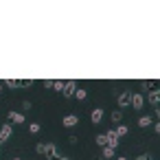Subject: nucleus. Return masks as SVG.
<instances>
[{
    "mask_svg": "<svg viewBox=\"0 0 160 160\" xmlns=\"http://www.w3.org/2000/svg\"><path fill=\"white\" fill-rule=\"evenodd\" d=\"M75 90H77V81H75V79H70V81H66V83H64V90H62V92H64V97H66V99H70V97L75 94Z\"/></svg>",
    "mask_w": 160,
    "mask_h": 160,
    "instance_id": "obj_1",
    "label": "nucleus"
},
{
    "mask_svg": "<svg viewBox=\"0 0 160 160\" xmlns=\"http://www.w3.org/2000/svg\"><path fill=\"white\" fill-rule=\"evenodd\" d=\"M134 110H142V105H145V97L140 94V92H134L132 94V103H129Z\"/></svg>",
    "mask_w": 160,
    "mask_h": 160,
    "instance_id": "obj_2",
    "label": "nucleus"
},
{
    "mask_svg": "<svg viewBox=\"0 0 160 160\" xmlns=\"http://www.w3.org/2000/svg\"><path fill=\"white\" fill-rule=\"evenodd\" d=\"M116 103H118V108H127V105L132 103V92H129V90L121 92V94H118V101H116Z\"/></svg>",
    "mask_w": 160,
    "mask_h": 160,
    "instance_id": "obj_3",
    "label": "nucleus"
},
{
    "mask_svg": "<svg viewBox=\"0 0 160 160\" xmlns=\"http://www.w3.org/2000/svg\"><path fill=\"white\" fill-rule=\"evenodd\" d=\"M105 138H108V147H112V149L118 147V136H116L114 129H108V132H105Z\"/></svg>",
    "mask_w": 160,
    "mask_h": 160,
    "instance_id": "obj_4",
    "label": "nucleus"
},
{
    "mask_svg": "<svg viewBox=\"0 0 160 160\" xmlns=\"http://www.w3.org/2000/svg\"><path fill=\"white\" fill-rule=\"evenodd\" d=\"M62 123H64V127H75V125L79 123V116H77V114H66V116L62 118Z\"/></svg>",
    "mask_w": 160,
    "mask_h": 160,
    "instance_id": "obj_5",
    "label": "nucleus"
},
{
    "mask_svg": "<svg viewBox=\"0 0 160 160\" xmlns=\"http://www.w3.org/2000/svg\"><path fill=\"white\" fill-rule=\"evenodd\" d=\"M0 136H2V138H5V140H9V138H11V136H13V127H11V125H9V123H5V125H2V127H0Z\"/></svg>",
    "mask_w": 160,
    "mask_h": 160,
    "instance_id": "obj_6",
    "label": "nucleus"
},
{
    "mask_svg": "<svg viewBox=\"0 0 160 160\" xmlns=\"http://www.w3.org/2000/svg\"><path fill=\"white\" fill-rule=\"evenodd\" d=\"M90 118H92V123L97 125V123H101L103 121V108H94L92 110V114H90Z\"/></svg>",
    "mask_w": 160,
    "mask_h": 160,
    "instance_id": "obj_7",
    "label": "nucleus"
},
{
    "mask_svg": "<svg viewBox=\"0 0 160 160\" xmlns=\"http://www.w3.org/2000/svg\"><path fill=\"white\" fill-rule=\"evenodd\" d=\"M7 118H11V123H16V125H22L24 123V114H20V112H9Z\"/></svg>",
    "mask_w": 160,
    "mask_h": 160,
    "instance_id": "obj_8",
    "label": "nucleus"
},
{
    "mask_svg": "<svg viewBox=\"0 0 160 160\" xmlns=\"http://www.w3.org/2000/svg\"><path fill=\"white\" fill-rule=\"evenodd\" d=\"M53 153H59V151H57V145H55V142H44V156L48 158V156H53Z\"/></svg>",
    "mask_w": 160,
    "mask_h": 160,
    "instance_id": "obj_9",
    "label": "nucleus"
},
{
    "mask_svg": "<svg viewBox=\"0 0 160 160\" xmlns=\"http://www.w3.org/2000/svg\"><path fill=\"white\" fill-rule=\"evenodd\" d=\"M158 101H160V92H158V88H151V92H149V103L158 108Z\"/></svg>",
    "mask_w": 160,
    "mask_h": 160,
    "instance_id": "obj_10",
    "label": "nucleus"
},
{
    "mask_svg": "<svg viewBox=\"0 0 160 160\" xmlns=\"http://www.w3.org/2000/svg\"><path fill=\"white\" fill-rule=\"evenodd\" d=\"M116 153H114V149L112 147H103V151H101V160H112Z\"/></svg>",
    "mask_w": 160,
    "mask_h": 160,
    "instance_id": "obj_11",
    "label": "nucleus"
},
{
    "mask_svg": "<svg viewBox=\"0 0 160 160\" xmlns=\"http://www.w3.org/2000/svg\"><path fill=\"white\" fill-rule=\"evenodd\" d=\"M151 121H153L151 116H140V118H138V127H149Z\"/></svg>",
    "mask_w": 160,
    "mask_h": 160,
    "instance_id": "obj_12",
    "label": "nucleus"
},
{
    "mask_svg": "<svg viewBox=\"0 0 160 160\" xmlns=\"http://www.w3.org/2000/svg\"><path fill=\"white\" fill-rule=\"evenodd\" d=\"M72 97H77V99H79V101H83V99H86V97H88V90H83V88H77V90H75V94H72Z\"/></svg>",
    "mask_w": 160,
    "mask_h": 160,
    "instance_id": "obj_13",
    "label": "nucleus"
},
{
    "mask_svg": "<svg viewBox=\"0 0 160 160\" xmlns=\"http://www.w3.org/2000/svg\"><path fill=\"white\" fill-rule=\"evenodd\" d=\"M94 140H97V145H99V147H108V138H105V134H97V138H94Z\"/></svg>",
    "mask_w": 160,
    "mask_h": 160,
    "instance_id": "obj_14",
    "label": "nucleus"
},
{
    "mask_svg": "<svg viewBox=\"0 0 160 160\" xmlns=\"http://www.w3.org/2000/svg\"><path fill=\"white\" fill-rule=\"evenodd\" d=\"M114 132H116V136H125V134H129V127L127 125H118Z\"/></svg>",
    "mask_w": 160,
    "mask_h": 160,
    "instance_id": "obj_15",
    "label": "nucleus"
},
{
    "mask_svg": "<svg viewBox=\"0 0 160 160\" xmlns=\"http://www.w3.org/2000/svg\"><path fill=\"white\" fill-rule=\"evenodd\" d=\"M121 121H123V114L116 110V112H112V123H116V125H121Z\"/></svg>",
    "mask_w": 160,
    "mask_h": 160,
    "instance_id": "obj_16",
    "label": "nucleus"
},
{
    "mask_svg": "<svg viewBox=\"0 0 160 160\" xmlns=\"http://www.w3.org/2000/svg\"><path fill=\"white\" fill-rule=\"evenodd\" d=\"M48 160H72V158H68L66 153H53V156H48Z\"/></svg>",
    "mask_w": 160,
    "mask_h": 160,
    "instance_id": "obj_17",
    "label": "nucleus"
},
{
    "mask_svg": "<svg viewBox=\"0 0 160 160\" xmlns=\"http://www.w3.org/2000/svg\"><path fill=\"white\" fill-rule=\"evenodd\" d=\"M7 88H20V79H7Z\"/></svg>",
    "mask_w": 160,
    "mask_h": 160,
    "instance_id": "obj_18",
    "label": "nucleus"
},
{
    "mask_svg": "<svg viewBox=\"0 0 160 160\" xmlns=\"http://www.w3.org/2000/svg\"><path fill=\"white\" fill-rule=\"evenodd\" d=\"M64 83H66V81H59V79H57V81H53V90L62 92V90H64Z\"/></svg>",
    "mask_w": 160,
    "mask_h": 160,
    "instance_id": "obj_19",
    "label": "nucleus"
},
{
    "mask_svg": "<svg viewBox=\"0 0 160 160\" xmlns=\"http://www.w3.org/2000/svg\"><path fill=\"white\" fill-rule=\"evenodd\" d=\"M29 132H31V134H38V132H40V123H31V125H29Z\"/></svg>",
    "mask_w": 160,
    "mask_h": 160,
    "instance_id": "obj_20",
    "label": "nucleus"
},
{
    "mask_svg": "<svg viewBox=\"0 0 160 160\" xmlns=\"http://www.w3.org/2000/svg\"><path fill=\"white\" fill-rule=\"evenodd\" d=\"M33 83V79H20V88H29Z\"/></svg>",
    "mask_w": 160,
    "mask_h": 160,
    "instance_id": "obj_21",
    "label": "nucleus"
},
{
    "mask_svg": "<svg viewBox=\"0 0 160 160\" xmlns=\"http://www.w3.org/2000/svg\"><path fill=\"white\" fill-rule=\"evenodd\" d=\"M35 151H38V153H44V142H38V145H35Z\"/></svg>",
    "mask_w": 160,
    "mask_h": 160,
    "instance_id": "obj_22",
    "label": "nucleus"
},
{
    "mask_svg": "<svg viewBox=\"0 0 160 160\" xmlns=\"http://www.w3.org/2000/svg\"><path fill=\"white\" fill-rule=\"evenodd\" d=\"M22 108L24 110H31V101H22Z\"/></svg>",
    "mask_w": 160,
    "mask_h": 160,
    "instance_id": "obj_23",
    "label": "nucleus"
},
{
    "mask_svg": "<svg viewBox=\"0 0 160 160\" xmlns=\"http://www.w3.org/2000/svg\"><path fill=\"white\" fill-rule=\"evenodd\" d=\"M68 142H70V145H75V142H77V136H72V134H70V136H68Z\"/></svg>",
    "mask_w": 160,
    "mask_h": 160,
    "instance_id": "obj_24",
    "label": "nucleus"
},
{
    "mask_svg": "<svg viewBox=\"0 0 160 160\" xmlns=\"http://www.w3.org/2000/svg\"><path fill=\"white\" fill-rule=\"evenodd\" d=\"M136 160H151V158H149V156H147V153H142V156H138V158H136Z\"/></svg>",
    "mask_w": 160,
    "mask_h": 160,
    "instance_id": "obj_25",
    "label": "nucleus"
},
{
    "mask_svg": "<svg viewBox=\"0 0 160 160\" xmlns=\"http://www.w3.org/2000/svg\"><path fill=\"white\" fill-rule=\"evenodd\" d=\"M116 160H127V158H125V156H118V158H116Z\"/></svg>",
    "mask_w": 160,
    "mask_h": 160,
    "instance_id": "obj_26",
    "label": "nucleus"
},
{
    "mask_svg": "<svg viewBox=\"0 0 160 160\" xmlns=\"http://www.w3.org/2000/svg\"><path fill=\"white\" fill-rule=\"evenodd\" d=\"M2 142H7V140H5V138H2V136H0V145H2Z\"/></svg>",
    "mask_w": 160,
    "mask_h": 160,
    "instance_id": "obj_27",
    "label": "nucleus"
},
{
    "mask_svg": "<svg viewBox=\"0 0 160 160\" xmlns=\"http://www.w3.org/2000/svg\"><path fill=\"white\" fill-rule=\"evenodd\" d=\"M0 92H2V83H0Z\"/></svg>",
    "mask_w": 160,
    "mask_h": 160,
    "instance_id": "obj_28",
    "label": "nucleus"
},
{
    "mask_svg": "<svg viewBox=\"0 0 160 160\" xmlns=\"http://www.w3.org/2000/svg\"><path fill=\"white\" fill-rule=\"evenodd\" d=\"M13 160H20V158H13Z\"/></svg>",
    "mask_w": 160,
    "mask_h": 160,
    "instance_id": "obj_29",
    "label": "nucleus"
},
{
    "mask_svg": "<svg viewBox=\"0 0 160 160\" xmlns=\"http://www.w3.org/2000/svg\"><path fill=\"white\" fill-rule=\"evenodd\" d=\"M94 160H101V158H94Z\"/></svg>",
    "mask_w": 160,
    "mask_h": 160,
    "instance_id": "obj_30",
    "label": "nucleus"
}]
</instances>
